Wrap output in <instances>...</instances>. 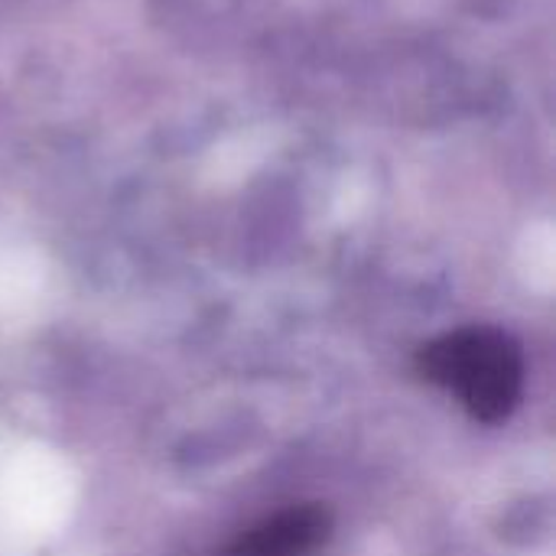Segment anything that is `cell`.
Instances as JSON below:
<instances>
[{
    "mask_svg": "<svg viewBox=\"0 0 556 556\" xmlns=\"http://www.w3.org/2000/svg\"><path fill=\"white\" fill-rule=\"evenodd\" d=\"M417 368L427 381L446 388L472 420L502 424L525 394L521 345L489 326L446 332L420 349Z\"/></svg>",
    "mask_w": 556,
    "mask_h": 556,
    "instance_id": "1",
    "label": "cell"
},
{
    "mask_svg": "<svg viewBox=\"0 0 556 556\" xmlns=\"http://www.w3.org/2000/svg\"><path fill=\"white\" fill-rule=\"evenodd\" d=\"M329 508L293 505L238 534L222 556H313L329 541Z\"/></svg>",
    "mask_w": 556,
    "mask_h": 556,
    "instance_id": "2",
    "label": "cell"
}]
</instances>
